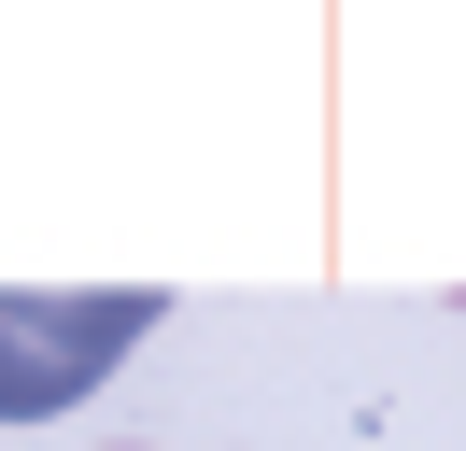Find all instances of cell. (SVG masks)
<instances>
[{"mask_svg": "<svg viewBox=\"0 0 466 451\" xmlns=\"http://www.w3.org/2000/svg\"><path fill=\"white\" fill-rule=\"evenodd\" d=\"M156 282H86V296H57V282H0V423H57L71 395H99L127 366V338H156Z\"/></svg>", "mask_w": 466, "mask_h": 451, "instance_id": "obj_1", "label": "cell"}]
</instances>
